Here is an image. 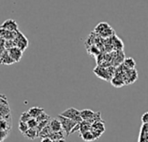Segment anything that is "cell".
Here are the masks:
<instances>
[{"mask_svg":"<svg viewBox=\"0 0 148 142\" xmlns=\"http://www.w3.org/2000/svg\"><path fill=\"white\" fill-rule=\"evenodd\" d=\"M9 51V54L10 56H11V58L15 61V62H20V60L22 59L23 57V51H22L19 48L17 47H14L12 49H8Z\"/></svg>","mask_w":148,"mask_h":142,"instance_id":"30bf717a","label":"cell"},{"mask_svg":"<svg viewBox=\"0 0 148 142\" xmlns=\"http://www.w3.org/2000/svg\"><path fill=\"white\" fill-rule=\"evenodd\" d=\"M66 137V134L63 131H60V132H53L51 134V135L49 136V138L53 141H61V140H64Z\"/></svg>","mask_w":148,"mask_h":142,"instance_id":"2e32d148","label":"cell"},{"mask_svg":"<svg viewBox=\"0 0 148 142\" xmlns=\"http://www.w3.org/2000/svg\"><path fill=\"white\" fill-rule=\"evenodd\" d=\"M81 138L83 140V141L85 142H92L96 141L95 135L93 134V133L91 131H88V132H86V133H83L82 134H80Z\"/></svg>","mask_w":148,"mask_h":142,"instance_id":"e0dca14e","label":"cell"},{"mask_svg":"<svg viewBox=\"0 0 148 142\" xmlns=\"http://www.w3.org/2000/svg\"><path fill=\"white\" fill-rule=\"evenodd\" d=\"M36 120H37L38 122H41V121H50L51 118H50V116L48 114H46L45 112H43L39 117L36 118Z\"/></svg>","mask_w":148,"mask_h":142,"instance_id":"603a6c76","label":"cell"},{"mask_svg":"<svg viewBox=\"0 0 148 142\" xmlns=\"http://www.w3.org/2000/svg\"><path fill=\"white\" fill-rule=\"evenodd\" d=\"M41 142H53V141L50 138H44V139H42Z\"/></svg>","mask_w":148,"mask_h":142,"instance_id":"484cf974","label":"cell"},{"mask_svg":"<svg viewBox=\"0 0 148 142\" xmlns=\"http://www.w3.org/2000/svg\"><path fill=\"white\" fill-rule=\"evenodd\" d=\"M0 62H1L2 65H11V64L16 63L15 61L10 56L8 49H5L4 51L1 52V54H0Z\"/></svg>","mask_w":148,"mask_h":142,"instance_id":"9c48e42d","label":"cell"},{"mask_svg":"<svg viewBox=\"0 0 148 142\" xmlns=\"http://www.w3.org/2000/svg\"><path fill=\"white\" fill-rule=\"evenodd\" d=\"M91 129H92V124H90L89 122L83 121L80 123V130H79L80 134L88 132V131H91Z\"/></svg>","mask_w":148,"mask_h":142,"instance_id":"9a60e30c","label":"cell"},{"mask_svg":"<svg viewBox=\"0 0 148 142\" xmlns=\"http://www.w3.org/2000/svg\"><path fill=\"white\" fill-rule=\"evenodd\" d=\"M28 125H29V128H35L36 129L37 126H38V121L35 118H31L29 121H28Z\"/></svg>","mask_w":148,"mask_h":142,"instance_id":"cb8c5ba5","label":"cell"},{"mask_svg":"<svg viewBox=\"0 0 148 142\" xmlns=\"http://www.w3.org/2000/svg\"><path fill=\"white\" fill-rule=\"evenodd\" d=\"M49 127L51 128L53 132H60V131H63L62 130V123L60 121V120L58 118H54L51 119L49 121Z\"/></svg>","mask_w":148,"mask_h":142,"instance_id":"7c38bea8","label":"cell"},{"mask_svg":"<svg viewBox=\"0 0 148 142\" xmlns=\"http://www.w3.org/2000/svg\"><path fill=\"white\" fill-rule=\"evenodd\" d=\"M32 117L30 116V115L29 114V112L28 111H25V112H23L22 115H21V116H20V121H23V122H27L28 123V121L31 119Z\"/></svg>","mask_w":148,"mask_h":142,"instance_id":"7402d4cb","label":"cell"},{"mask_svg":"<svg viewBox=\"0 0 148 142\" xmlns=\"http://www.w3.org/2000/svg\"><path fill=\"white\" fill-rule=\"evenodd\" d=\"M123 65L127 68V69H135V65H136V62L134 61V58L132 57H127L125 59L124 62H123Z\"/></svg>","mask_w":148,"mask_h":142,"instance_id":"d6986e66","label":"cell"},{"mask_svg":"<svg viewBox=\"0 0 148 142\" xmlns=\"http://www.w3.org/2000/svg\"><path fill=\"white\" fill-rule=\"evenodd\" d=\"M0 32H1L0 33L1 38H3L4 40H14L16 37V35H17V31L13 32V31L5 30V29H1Z\"/></svg>","mask_w":148,"mask_h":142,"instance_id":"8fae6325","label":"cell"},{"mask_svg":"<svg viewBox=\"0 0 148 142\" xmlns=\"http://www.w3.org/2000/svg\"><path fill=\"white\" fill-rule=\"evenodd\" d=\"M141 121L143 124H148V111L145 112L141 116Z\"/></svg>","mask_w":148,"mask_h":142,"instance_id":"d4e9b609","label":"cell"},{"mask_svg":"<svg viewBox=\"0 0 148 142\" xmlns=\"http://www.w3.org/2000/svg\"><path fill=\"white\" fill-rule=\"evenodd\" d=\"M62 116L66 117L68 119H70L77 123H81L82 121V115H81V110H78L75 108H67L66 110H64L63 112H62V114H60Z\"/></svg>","mask_w":148,"mask_h":142,"instance_id":"5b68a950","label":"cell"},{"mask_svg":"<svg viewBox=\"0 0 148 142\" xmlns=\"http://www.w3.org/2000/svg\"><path fill=\"white\" fill-rule=\"evenodd\" d=\"M1 29L16 32V31H18V25H17L16 22L14 21L13 19H7L2 23Z\"/></svg>","mask_w":148,"mask_h":142,"instance_id":"ba28073f","label":"cell"},{"mask_svg":"<svg viewBox=\"0 0 148 142\" xmlns=\"http://www.w3.org/2000/svg\"><path fill=\"white\" fill-rule=\"evenodd\" d=\"M81 115L82 121H88L90 124H94L97 121H101V112H94L90 109H83L81 110Z\"/></svg>","mask_w":148,"mask_h":142,"instance_id":"6da1fadb","label":"cell"},{"mask_svg":"<svg viewBox=\"0 0 148 142\" xmlns=\"http://www.w3.org/2000/svg\"><path fill=\"white\" fill-rule=\"evenodd\" d=\"M53 142H66L65 140H61V141H53Z\"/></svg>","mask_w":148,"mask_h":142,"instance_id":"4316f807","label":"cell"},{"mask_svg":"<svg viewBox=\"0 0 148 142\" xmlns=\"http://www.w3.org/2000/svg\"><path fill=\"white\" fill-rule=\"evenodd\" d=\"M57 118L60 120V121L62 123V130L65 133L66 137H69L71 134V133H72L73 129L75 128V127L77 125V122H75V121L70 120V119H68L66 117H63L61 115H59L57 116Z\"/></svg>","mask_w":148,"mask_h":142,"instance_id":"3957f363","label":"cell"},{"mask_svg":"<svg viewBox=\"0 0 148 142\" xmlns=\"http://www.w3.org/2000/svg\"><path fill=\"white\" fill-rule=\"evenodd\" d=\"M23 135L30 141H34L35 139L39 137V134H38L36 129H35V128H29L24 134H23Z\"/></svg>","mask_w":148,"mask_h":142,"instance_id":"5bb4252c","label":"cell"},{"mask_svg":"<svg viewBox=\"0 0 148 142\" xmlns=\"http://www.w3.org/2000/svg\"><path fill=\"white\" fill-rule=\"evenodd\" d=\"M95 32L99 34L102 37H112L114 35V29L108 23H100L95 29Z\"/></svg>","mask_w":148,"mask_h":142,"instance_id":"7a4b0ae2","label":"cell"},{"mask_svg":"<svg viewBox=\"0 0 148 142\" xmlns=\"http://www.w3.org/2000/svg\"><path fill=\"white\" fill-rule=\"evenodd\" d=\"M28 112L32 118L36 119L44 112V109L42 108H40V107H32L28 110Z\"/></svg>","mask_w":148,"mask_h":142,"instance_id":"4fadbf2b","label":"cell"},{"mask_svg":"<svg viewBox=\"0 0 148 142\" xmlns=\"http://www.w3.org/2000/svg\"><path fill=\"white\" fill-rule=\"evenodd\" d=\"M16 44V47L19 48L22 51H24L28 46H29V40L28 38L21 32V31H17V35H16V37L14 39Z\"/></svg>","mask_w":148,"mask_h":142,"instance_id":"52a82bcc","label":"cell"},{"mask_svg":"<svg viewBox=\"0 0 148 142\" xmlns=\"http://www.w3.org/2000/svg\"><path fill=\"white\" fill-rule=\"evenodd\" d=\"M0 112H1V120L11 121L10 109L8 104L7 98L5 97L4 95H2L0 98Z\"/></svg>","mask_w":148,"mask_h":142,"instance_id":"277c9868","label":"cell"},{"mask_svg":"<svg viewBox=\"0 0 148 142\" xmlns=\"http://www.w3.org/2000/svg\"><path fill=\"white\" fill-rule=\"evenodd\" d=\"M92 128L103 134V133L105 132V122H104L103 121H97V122L92 124Z\"/></svg>","mask_w":148,"mask_h":142,"instance_id":"ffe728a7","label":"cell"},{"mask_svg":"<svg viewBox=\"0 0 148 142\" xmlns=\"http://www.w3.org/2000/svg\"><path fill=\"white\" fill-rule=\"evenodd\" d=\"M53 133L51 128L49 127V124L48 126H46L40 133H39V138L44 139V138H49V136L51 135V134Z\"/></svg>","mask_w":148,"mask_h":142,"instance_id":"ac0fdd59","label":"cell"},{"mask_svg":"<svg viewBox=\"0 0 148 142\" xmlns=\"http://www.w3.org/2000/svg\"><path fill=\"white\" fill-rule=\"evenodd\" d=\"M112 69H113V67L104 68V67H101V66H98L94 69V72L101 79L105 80V81H109V80H112L113 77L115 75L114 73L110 72Z\"/></svg>","mask_w":148,"mask_h":142,"instance_id":"8992f818","label":"cell"},{"mask_svg":"<svg viewBox=\"0 0 148 142\" xmlns=\"http://www.w3.org/2000/svg\"><path fill=\"white\" fill-rule=\"evenodd\" d=\"M29 125L27 122H23V121H20L18 122V130L22 133V134H24L28 129H29Z\"/></svg>","mask_w":148,"mask_h":142,"instance_id":"44dd1931","label":"cell"}]
</instances>
